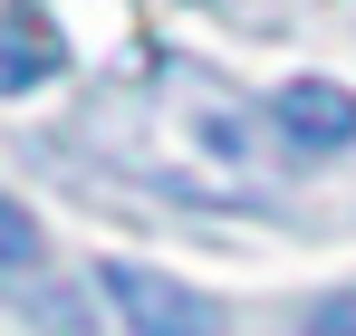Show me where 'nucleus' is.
<instances>
[{
	"mask_svg": "<svg viewBox=\"0 0 356 336\" xmlns=\"http://www.w3.org/2000/svg\"><path fill=\"white\" fill-rule=\"evenodd\" d=\"M97 288H106V308L125 317V336H222V308H212L202 288L164 279V269L106 260V269H97Z\"/></svg>",
	"mask_w": 356,
	"mask_h": 336,
	"instance_id": "obj_1",
	"label": "nucleus"
},
{
	"mask_svg": "<svg viewBox=\"0 0 356 336\" xmlns=\"http://www.w3.org/2000/svg\"><path fill=\"white\" fill-rule=\"evenodd\" d=\"M270 125H280L289 144H308V154H347L356 144V96L337 77H289V87L270 96Z\"/></svg>",
	"mask_w": 356,
	"mask_h": 336,
	"instance_id": "obj_2",
	"label": "nucleus"
},
{
	"mask_svg": "<svg viewBox=\"0 0 356 336\" xmlns=\"http://www.w3.org/2000/svg\"><path fill=\"white\" fill-rule=\"evenodd\" d=\"M67 67V39L39 19V10H0V96H19V87H49Z\"/></svg>",
	"mask_w": 356,
	"mask_h": 336,
	"instance_id": "obj_3",
	"label": "nucleus"
},
{
	"mask_svg": "<svg viewBox=\"0 0 356 336\" xmlns=\"http://www.w3.org/2000/svg\"><path fill=\"white\" fill-rule=\"evenodd\" d=\"M19 269H39V221L0 192V279H19Z\"/></svg>",
	"mask_w": 356,
	"mask_h": 336,
	"instance_id": "obj_4",
	"label": "nucleus"
},
{
	"mask_svg": "<svg viewBox=\"0 0 356 336\" xmlns=\"http://www.w3.org/2000/svg\"><path fill=\"white\" fill-rule=\"evenodd\" d=\"M308 336H356V288H347V298H327V308L308 317Z\"/></svg>",
	"mask_w": 356,
	"mask_h": 336,
	"instance_id": "obj_5",
	"label": "nucleus"
}]
</instances>
